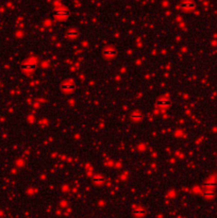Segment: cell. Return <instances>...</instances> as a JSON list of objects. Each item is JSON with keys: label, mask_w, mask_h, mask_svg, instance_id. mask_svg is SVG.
<instances>
[{"label": "cell", "mask_w": 217, "mask_h": 218, "mask_svg": "<svg viewBox=\"0 0 217 218\" xmlns=\"http://www.w3.org/2000/svg\"><path fill=\"white\" fill-rule=\"evenodd\" d=\"M168 104H169V102L167 100H160L159 101V105H161V106H166Z\"/></svg>", "instance_id": "cell-4"}, {"label": "cell", "mask_w": 217, "mask_h": 218, "mask_svg": "<svg viewBox=\"0 0 217 218\" xmlns=\"http://www.w3.org/2000/svg\"><path fill=\"white\" fill-rule=\"evenodd\" d=\"M57 13H58L59 15H62V16H64V15L67 14V11H66V10H58Z\"/></svg>", "instance_id": "cell-5"}, {"label": "cell", "mask_w": 217, "mask_h": 218, "mask_svg": "<svg viewBox=\"0 0 217 218\" xmlns=\"http://www.w3.org/2000/svg\"><path fill=\"white\" fill-rule=\"evenodd\" d=\"M103 54H104L105 58H113L115 56V51L113 49H105Z\"/></svg>", "instance_id": "cell-2"}, {"label": "cell", "mask_w": 217, "mask_h": 218, "mask_svg": "<svg viewBox=\"0 0 217 218\" xmlns=\"http://www.w3.org/2000/svg\"><path fill=\"white\" fill-rule=\"evenodd\" d=\"M182 7H183V9H192V7H194V3L186 1V2L182 3Z\"/></svg>", "instance_id": "cell-3"}, {"label": "cell", "mask_w": 217, "mask_h": 218, "mask_svg": "<svg viewBox=\"0 0 217 218\" xmlns=\"http://www.w3.org/2000/svg\"><path fill=\"white\" fill-rule=\"evenodd\" d=\"M74 88H75V86L71 83H64L63 85H62V89H63L64 92H71Z\"/></svg>", "instance_id": "cell-1"}, {"label": "cell", "mask_w": 217, "mask_h": 218, "mask_svg": "<svg viewBox=\"0 0 217 218\" xmlns=\"http://www.w3.org/2000/svg\"><path fill=\"white\" fill-rule=\"evenodd\" d=\"M24 68L25 69H28V70H33V69L35 68V66L34 65H26Z\"/></svg>", "instance_id": "cell-6"}]
</instances>
